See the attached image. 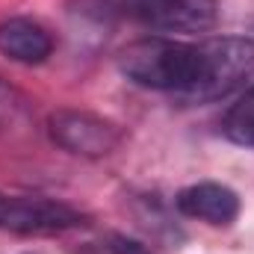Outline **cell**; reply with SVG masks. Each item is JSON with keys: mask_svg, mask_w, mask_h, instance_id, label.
Segmentation results:
<instances>
[{"mask_svg": "<svg viewBox=\"0 0 254 254\" xmlns=\"http://www.w3.org/2000/svg\"><path fill=\"white\" fill-rule=\"evenodd\" d=\"M27 110H30V101L0 77V130L18 127L27 119Z\"/></svg>", "mask_w": 254, "mask_h": 254, "instance_id": "9c48e42d", "label": "cell"}, {"mask_svg": "<svg viewBox=\"0 0 254 254\" xmlns=\"http://www.w3.org/2000/svg\"><path fill=\"white\" fill-rule=\"evenodd\" d=\"M175 207L198 222H207L213 228H228L237 222L240 210H243V201L240 195L225 187V184H216V181H201V184H192L187 190L178 192L175 198Z\"/></svg>", "mask_w": 254, "mask_h": 254, "instance_id": "8992f818", "label": "cell"}, {"mask_svg": "<svg viewBox=\"0 0 254 254\" xmlns=\"http://www.w3.org/2000/svg\"><path fill=\"white\" fill-rule=\"evenodd\" d=\"M225 136L237 145L254 148V83L246 89V95L228 110L225 116Z\"/></svg>", "mask_w": 254, "mask_h": 254, "instance_id": "ba28073f", "label": "cell"}, {"mask_svg": "<svg viewBox=\"0 0 254 254\" xmlns=\"http://www.w3.org/2000/svg\"><path fill=\"white\" fill-rule=\"evenodd\" d=\"M110 254H151L142 243L130 240V237H122V234H113L110 237Z\"/></svg>", "mask_w": 254, "mask_h": 254, "instance_id": "30bf717a", "label": "cell"}, {"mask_svg": "<svg viewBox=\"0 0 254 254\" xmlns=\"http://www.w3.org/2000/svg\"><path fill=\"white\" fill-rule=\"evenodd\" d=\"M198 83L184 98L187 104H210L240 92L254 80V39L249 36H213L201 39Z\"/></svg>", "mask_w": 254, "mask_h": 254, "instance_id": "7a4b0ae2", "label": "cell"}, {"mask_svg": "<svg viewBox=\"0 0 254 254\" xmlns=\"http://www.w3.org/2000/svg\"><path fill=\"white\" fill-rule=\"evenodd\" d=\"M119 68L130 83L154 92H172L181 101L192 92L201 71L198 42H178L169 36H145L122 48Z\"/></svg>", "mask_w": 254, "mask_h": 254, "instance_id": "6da1fadb", "label": "cell"}, {"mask_svg": "<svg viewBox=\"0 0 254 254\" xmlns=\"http://www.w3.org/2000/svg\"><path fill=\"white\" fill-rule=\"evenodd\" d=\"M6 207H9V195L0 192V228H3V219H6Z\"/></svg>", "mask_w": 254, "mask_h": 254, "instance_id": "8fae6325", "label": "cell"}, {"mask_svg": "<svg viewBox=\"0 0 254 254\" xmlns=\"http://www.w3.org/2000/svg\"><path fill=\"white\" fill-rule=\"evenodd\" d=\"M48 133L63 151L74 157H89V160L113 154L125 139V130L116 122L89 110H68V107L51 113Z\"/></svg>", "mask_w": 254, "mask_h": 254, "instance_id": "3957f363", "label": "cell"}, {"mask_svg": "<svg viewBox=\"0 0 254 254\" xmlns=\"http://www.w3.org/2000/svg\"><path fill=\"white\" fill-rule=\"evenodd\" d=\"M86 225V216L54 198H9L3 228L15 234H63Z\"/></svg>", "mask_w": 254, "mask_h": 254, "instance_id": "5b68a950", "label": "cell"}, {"mask_svg": "<svg viewBox=\"0 0 254 254\" xmlns=\"http://www.w3.org/2000/svg\"><path fill=\"white\" fill-rule=\"evenodd\" d=\"M127 15L157 33H204L219 18L216 0H119Z\"/></svg>", "mask_w": 254, "mask_h": 254, "instance_id": "277c9868", "label": "cell"}, {"mask_svg": "<svg viewBox=\"0 0 254 254\" xmlns=\"http://www.w3.org/2000/svg\"><path fill=\"white\" fill-rule=\"evenodd\" d=\"M0 54L18 65H42L54 54V36L33 18H6L0 24Z\"/></svg>", "mask_w": 254, "mask_h": 254, "instance_id": "52a82bcc", "label": "cell"}]
</instances>
